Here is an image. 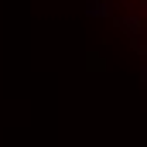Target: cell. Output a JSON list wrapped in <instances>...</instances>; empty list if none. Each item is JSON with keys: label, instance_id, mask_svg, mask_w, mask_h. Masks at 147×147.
<instances>
[{"label": "cell", "instance_id": "1", "mask_svg": "<svg viewBox=\"0 0 147 147\" xmlns=\"http://www.w3.org/2000/svg\"><path fill=\"white\" fill-rule=\"evenodd\" d=\"M103 3H106L140 41H147V0H103Z\"/></svg>", "mask_w": 147, "mask_h": 147}]
</instances>
